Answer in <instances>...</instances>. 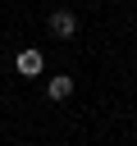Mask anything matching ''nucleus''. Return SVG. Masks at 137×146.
<instances>
[{
    "label": "nucleus",
    "instance_id": "1",
    "mask_svg": "<svg viewBox=\"0 0 137 146\" xmlns=\"http://www.w3.org/2000/svg\"><path fill=\"white\" fill-rule=\"evenodd\" d=\"M50 36H59V41L78 36V18H73L68 9H55V14H50Z\"/></svg>",
    "mask_w": 137,
    "mask_h": 146
},
{
    "label": "nucleus",
    "instance_id": "2",
    "mask_svg": "<svg viewBox=\"0 0 137 146\" xmlns=\"http://www.w3.org/2000/svg\"><path fill=\"white\" fill-rule=\"evenodd\" d=\"M46 96H50V100H68V96H73V78H68V73H55V78L46 82Z\"/></svg>",
    "mask_w": 137,
    "mask_h": 146
},
{
    "label": "nucleus",
    "instance_id": "3",
    "mask_svg": "<svg viewBox=\"0 0 137 146\" xmlns=\"http://www.w3.org/2000/svg\"><path fill=\"white\" fill-rule=\"evenodd\" d=\"M14 64H18V73H23V78H37V73H41V50H18V59H14Z\"/></svg>",
    "mask_w": 137,
    "mask_h": 146
}]
</instances>
